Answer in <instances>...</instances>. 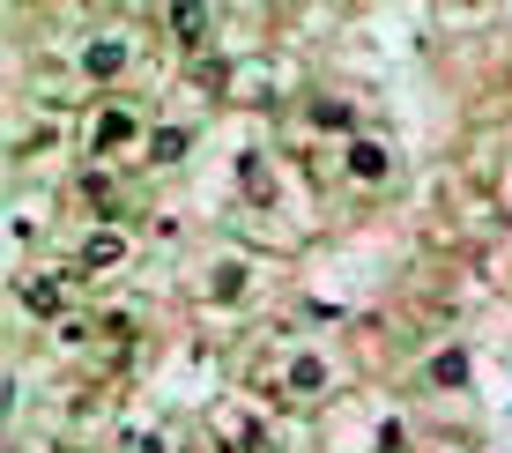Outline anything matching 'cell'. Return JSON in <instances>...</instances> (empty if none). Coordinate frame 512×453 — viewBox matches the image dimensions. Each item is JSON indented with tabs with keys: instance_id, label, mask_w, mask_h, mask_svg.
Here are the masks:
<instances>
[{
	"instance_id": "6da1fadb",
	"label": "cell",
	"mask_w": 512,
	"mask_h": 453,
	"mask_svg": "<svg viewBox=\"0 0 512 453\" xmlns=\"http://www.w3.org/2000/svg\"><path fill=\"white\" fill-rule=\"evenodd\" d=\"M134 134H141V112H134V104H104V112L90 119V149H97V156H119Z\"/></svg>"
},
{
	"instance_id": "7a4b0ae2",
	"label": "cell",
	"mask_w": 512,
	"mask_h": 453,
	"mask_svg": "<svg viewBox=\"0 0 512 453\" xmlns=\"http://www.w3.org/2000/svg\"><path fill=\"white\" fill-rule=\"evenodd\" d=\"M127 231H90V238H82V253H75V268L82 275H119V268H127Z\"/></svg>"
},
{
	"instance_id": "3957f363",
	"label": "cell",
	"mask_w": 512,
	"mask_h": 453,
	"mask_svg": "<svg viewBox=\"0 0 512 453\" xmlns=\"http://www.w3.org/2000/svg\"><path fill=\"white\" fill-rule=\"evenodd\" d=\"M216 446H223V453H253V446H260V424H253L245 409H216Z\"/></svg>"
},
{
	"instance_id": "277c9868",
	"label": "cell",
	"mask_w": 512,
	"mask_h": 453,
	"mask_svg": "<svg viewBox=\"0 0 512 453\" xmlns=\"http://www.w3.org/2000/svg\"><path fill=\"white\" fill-rule=\"evenodd\" d=\"M23 305L38 312V320H60V312H67V283H60V275H30V283H23Z\"/></svg>"
},
{
	"instance_id": "5b68a950",
	"label": "cell",
	"mask_w": 512,
	"mask_h": 453,
	"mask_svg": "<svg viewBox=\"0 0 512 453\" xmlns=\"http://www.w3.org/2000/svg\"><path fill=\"white\" fill-rule=\"evenodd\" d=\"M119 67H127V38H90V52H82V75L112 82Z\"/></svg>"
},
{
	"instance_id": "8992f818",
	"label": "cell",
	"mask_w": 512,
	"mask_h": 453,
	"mask_svg": "<svg viewBox=\"0 0 512 453\" xmlns=\"http://www.w3.org/2000/svg\"><path fill=\"white\" fill-rule=\"evenodd\" d=\"M349 171H357L364 186H372V179H386V149H379V142H364V134H357V142H349Z\"/></svg>"
},
{
	"instance_id": "52a82bcc",
	"label": "cell",
	"mask_w": 512,
	"mask_h": 453,
	"mask_svg": "<svg viewBox=\"0 0 512 453\" xmlns=\"http://www.w3.org/2000/svg\"><path fill=\"white\" fill-rule=\"evenodd\" d=\"M327 379H334L327 357H297V364H290V387H297V394H327Z\"/></svg>"
},
{
	"instance_id": "ba28073f",
	"label": "cell",
	"mask_w": 512,
	"mask_h": 453,
	"mask_svg": "<svg viewBox=\"0 0 512 453\" xmlns=\"http://www.w3.org/2000/svg\"><path fill=\"white\" fill-rule=\"evenodd\" d=\"M208 15H216V8H201V0H179V8H171V30H179V38H208Z\"/></svg>"
},
{
	"instance_id": "9c48e42d",
	"label": "cell",
	"mask_w": 512,
	"mask_h": 453,
	"mask_svg": "<svg viewBox=\"0 0 512 453\" xmlns=\"http://www.w3.org/2000/svg\"><path fill=\"white\" fill-rule=\"evenodd\" d=\"M431 387H468V350H446V357H431Z\"/></svg>"
},
{
	"instance_id": "30bf717a",
	"label": "cell",
	"mask_w": 512,
	"mask_h": 453,
	"mask_svg": "<svg viewBox=\"0 0 512 453\" xmlns=\"http://www.w3.org/2000/svg\"><path fill=\"white\" fill-rule=\"evenodd\" d=\"M186 149H193V134H186V127H156V142H149V156H156V164H179Z\"/></svg>"
},
{
	"instance_id": "8fae6325",
	"label": "cell",
	"mask_w": 512,
	"mask_h": 453,
	"mask_svg": "<svg viewBox=\"0 0 512 453\" xmlns=\"http://www.w3.org/2000/svg\"><path fill=\"white\" fill-rule=\"evenodd\" d=\"M82 194H90V208H97V216H119V201H127L112 179H104V171H90V179H82Z\"/></svg>"
}]
</instances>
